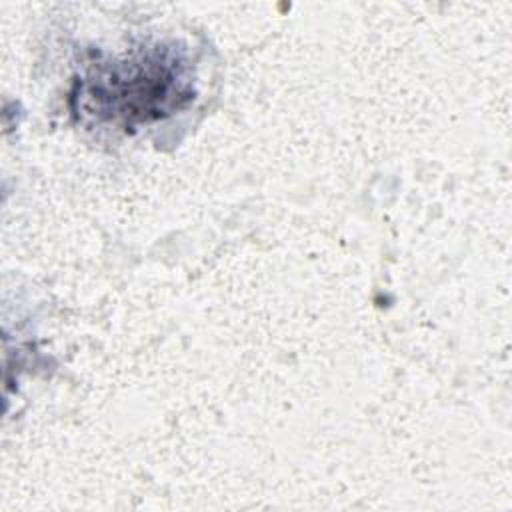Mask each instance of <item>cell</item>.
<instances>
[{
    "instance_id": "1",
    "label": "cell",
    "mask_w": 512,
    "mask_h": 512,
    "mask_svg": "<svg viewBox=\"0 0 512 512\" xmlns=\"http://www.w3.org/2000/svg\"><path fill=\"white\" fill-rule=\"evenodd\" d=\"M194 94L186 48L154 42L124 56L88 62L72 90V110L82 120L132 130L178 112Z\"/></svg>"
}]
</instances>
